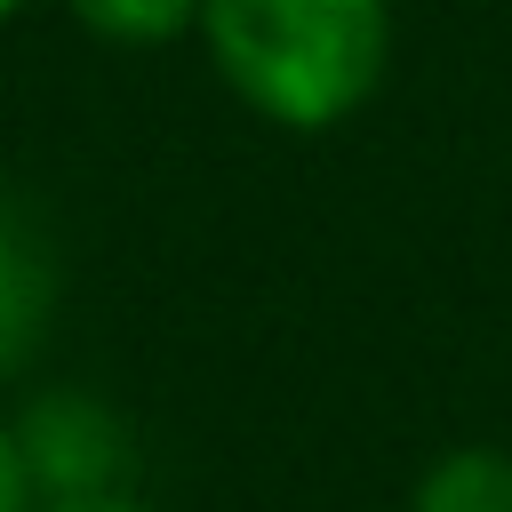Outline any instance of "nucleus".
Masks as SVG:
<instances>
[{"instance_id":"obj_1","label":"nucleus","mask_w":512,"mask_h":512,"mask_svg":"<svg viewBox=\"0 0 512 512\" xmlns=\"http://www.w3.org/2000/svg\"><path fill=\"white\" fill-rule=\"evenodd\" d=\"M216 80L288 136H328L392 72V0H200Z\"/></svg>"},{"instance_id":"obj_2","label":"nucleus","mask_w":512,"mask_h":512,"mask_svg":"<svg viewBox=\"0 0 512 512\" xmlns=\"http://www.w3.org/2000/svg\"><path fill=\"white\" fill-rule=\"evenodd\" d=\"M8 424H16V448H24V472H32V496H40V504L136 488V432H128V416H120L104 392H88V384H48V392H32Z\"/></svg>"},{"instance_id":"obj_3","label":"nucleus","mask_w":512,"mask_h":512,"mask_svg":"<svg viewBox=\"0 0 512 512\" xmlns=\"http://www.w3.org/2000/svg\"><path fill=\"white\" fill-rule=\"evenodd\" d=\"M56 296H64V264H56V240L40 224L32 200H16L0 184V384L32 368V352L48 344V320H56Z\"/></svg>"},{"instance_id":"obj_4","label":"nucleus","mask_w":512,"mask_h":512,"mask_svg":"<svg viewBox=\"0 0 512 512\" xmlns=\"http://www.w3.org/2000/svg\"><path fill=\"white\" fill-rule=\"evenodd\" d=\"M408 512H512V448H496V440L440 448L416 472Z\"/></svg>"},{"instance_id":"obj_5","label":"nucleus","mask_w":512,"mask_h":512,"mask_svg":"<svg viewBox=\"0 0 512 512\" xmlns=\"http://www.w3.org/2000/svg\"><path fill=\"white\" fill-rule=\"evenodd\" d=\"M64 16L112 48H168L200 32V0H64Z\"/></svg>"},{"instance_id":"obj_6","label":"nucleus","mask_w":512,"mask_h":512,"mask_svg":"<svg viewBox=\"0 0 512 512\" xmlns=\"http://www.w3.org/2000/svg\"><path fill=\"white\" fill-rule=\"evenodd\" d=\"M0 512H40L32 472H24V448H16V424H8V416H0Z\"/></svg>"},{"instance_id":"obj_7","label":"nucleus","mask_w":512,"mask_h":512,"mask_svg":"<svg viewBox=\"0 0 512 512\" xmlns=\"http://www.w3.org/2000/svg\"><path fill=\"white\" fill-rule=\"evenodd\" d=\"M40 512H152L136 488H120V496H64V504H40Z\"/></svg>"},{"instance_id":"obj_8","label":"nucleus","mask_w":512,"mask_h":512,"mask_svg":"<svg viewBox=\"0 0 512 512\" xmlns=\"http://www.w3.org/2000/svg\"><path fill=\"white\" fill-rule=\"evenodd\" d=\"M16 16H24V0H0V24H16Z\"/></svg>"}]
</instances>
